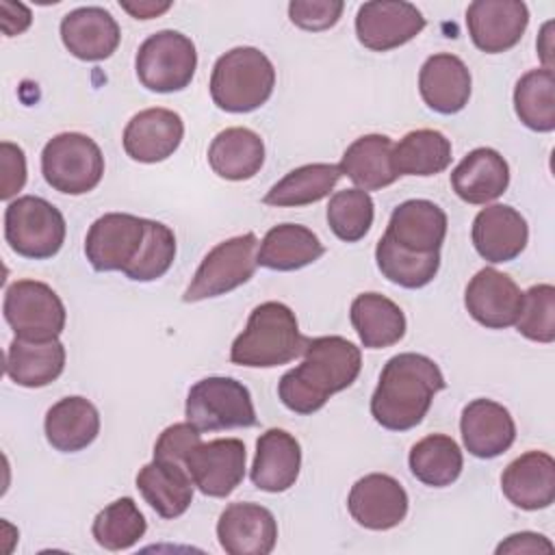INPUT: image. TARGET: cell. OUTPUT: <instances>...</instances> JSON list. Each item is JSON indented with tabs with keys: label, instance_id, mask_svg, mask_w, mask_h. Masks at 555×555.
<instances>
[{
	"label": "cell",
	"instance_id": "1",
	"mask_svg": "<svg viewBox=\"0 0 555 555\" xmlns=\"http://www.w3.org/2000/svg\"><path fill=\"white\" fill-rule=\"evenodd\" d=\"M362 369L360 349L343 336L310 338L301 364L278 384L280 401L295 414L319 412L327 399L349 388Z\"/></svg>",
	"mask_w": 555,
	"mask_h": 555
},
{
	"label": "cell",
	"instance_id": "2",
	"mask_svg": "<svg viewBox=\"0 0 555 555\" xmlns=\"http://www.w3.org/2000/svg\"><path fill=\"white\" fill-rule=\"evenodd\" d=\"M444 386V375L431 358L412 351L392 356L379 373L371 414L390 431H408L425 418Z\"/></svg>",
	"mask_w": 555,
	"mask_h": 555
},
{
	"label": "cell",
	"instance_id": "3",
	"mask_svg": "<svg viewBox=\"0 0 555 555\" xmlns=\"http://www.w3.org/2000/svg\"><path fill=\"white\" fill-rule=\"evenodd\" d=\"M308 340L286 304L264 301L251 310L245 330L234 338L230 362L247 369L282 366L304 356Z\"/></svg>",
	"mask_w": 555,
	"mask_h": 555
},
{
	"label": "cell",
	"instance_id": "4",
	"mask_svg": "<svg viewBox=\"0 0 555 555\" xmlns=\"http://www.w3.org/2000/svg\"><path fill=\"white\" fill-rule=\"evenodd\" d=\"M275 67L264 52L238 46L221 54L210 74V98L225 113H251L273 93Z\"/></svg>",
	"mask_w": 555,
	"mask_h": 555
},
{
	"label": "cell",
	"instance_id": "5",
	"mask_svg": "<svg viewBox=\"0 0 555 555\" xmlns=\"http://www.w3.org/2000/svg\"><path fill=\"white\" fill-rule=\"evenodd\" d=\"M65 217L56 206L37 195H22L4 210V238L24 258L46 260L61 251L65 243Z\"/></svg>",
	"mask_w": 555,
	"mask_h": 555
},
{
	"label": "cell",
	"instance_id": "6",
	"mask_svg": "<svg viewBox=\"0 0 555 555\" xmlns=\"http://www.w3.org/2000/svg\"><path fill=\"white\" fill-rule=\"evenodd\" d=\"M41 173L54 191L85 195L100 184L104 156L91 137L82 132H61L43 145Z\"/></svg>",
	"mask_w": 555,
	"mask_h": 555
},
{
	"label": "cell",
	"instance_id": "7",
	"mask_svg": "<svg viewBox=\"0 0 555 555\" xmlns=\"http://www.w3.org/2000/svg\"><path fill=\"white\" fill-rule=\"evenodd\" d=\"M186 421L199 431L254 427L258 423L247 386L234 377H204L186 395Z\"/></svg>",
	"mask_w": 555,
	"mask_h": 555
},
{
	"label": "cell",
	"instance_id": "8",
	"mask_svg": "<svg viewBox=\"0 0 555 555\" xmlns=\"http://www.w3.org/2000/svg\"><path fill=\"white\" fill-rule=\"evenodd\" d=\"M258 238L254 232L232 236L215 245L199 262L182 301L195 304L225 295L254 278L258 267Z\"/></svg>",
	"mask_w": 555,
	"mask_h": 555
},
{
	"label": "cell",
	"instance_id": "9",
	"mask_svg": "<svg viewBox=\"0 0 555 555\" xmlns=\"http://www.w3.org/2000/svg\"><path fill=\"white\" fill-rule=\"evenodd\" d=\"M139 82L154 93H173L191 85L197 69L195 43L178 30H158L137 50Z\"/></svg>",
	"mask_w": 555,
	"mask_h": 555
},
{
	"label": "cell",
	"instance_id": "10",
	"mask_svg": "<svg viewBox=\"0 0 555 555\" xmlns=\"http://www.w3.org/2000/svg\"><path fill=\"white\" fill-rule=\"evenodd\" d=\"M2 312L15 336L28 340L59 338L67 319L61 297L39 280H17L7 286Z\"/></svg>",
	"mask_w": 555,
	"mask_h": 555
},
{
	"label": "cell",
	"instance_id": "11",
	"mask_svg": "<svg viewBox=\"0 0 555 555\" xmlns=\"http://www.w3.org/2000/svg\"><path fill=\"white\" fill-rule=\"evenodd\" d=\"M147 234V219L128 212L98 217L85 236V256L93 271L126 273L139 258Z\"/></svg>",
	"mask_w": 555,
	"mask_h": 555
},
{
	"label": "cell",
	"instance_id": "12",
	"mask_svg": "<svg viewBox=\"0 0 555 555\" xmlns=\"http://www.w3.org/2000/svg\"><path fill=\"white\" fill-rule=\"evenodd\" d=\"M245 444L238 438L199 442L184 457L195 488L212 499L230 496L245 477Z\"/></svg>",
	"mask_w": 555,
	"mask_h": 555
},
{
	"label": "cell",
	"instance_id": "13",
	"mask_svg": "<svg viewBox=\"0 0 555 555\" xmlns=\"http://www.w3.org/2000/svg\"><path fill=\"white\" fill-rule=\"evenodd\" d=\"M425 28L423 13L403 0L364 2L356 15V37L373 52H388L412 41Z\"/></svg>",
	"mask_w": 555,
	"mask_h": 555
},
{
	"label": "cell",
	"instance_id": "14",
	"mask_svg": "<svg viewBox=\"0 0 555 555\" xmlns=\"http://www.w3.org/2000/svg\"><path fill=\"white\" fill-rule=\"evenodd\" d=\"M408 492L395 477L386 473L360 477L347 496L351 518L371 531H388L401 525L408 516Z\"/></svg>",
	"mask_w": 555,
	"mask_h": 555
},
{
	"label": "cell",
	"instance_id": "15",
	"mask_svg": "<svg viewBox=\"0 0 555 555\" xmlns=\"http://www.w3.org/2000/svg\"><path fill=\"white\" fill-rule=\"evenodd\" d=\"M529 26V9L520 0H475L466 9L473 43L486 54L512 50Z\"/></svg>",
	"mask_w": 555,
	"mask_h": 555
},
{
	"label": "cell",
	"instance_id": "16",
	"mask_svg": "<svg viewBox=\"0 0 555 555\" xmlns=\"http://www.w3.org/2000/svg\"><path fill=\"white\" fill-rule=\"evenodd\" d=\"M464 306L479 325L505 330L518 319L522 291L507 273L486 267L470 278L464 291Z\"/></svg>",
	"mask_w": 555,
	"mask_h": 555
},
{
	"label": "cell",
	"instance_id": "17",
	"mask_svg": "<svg viewBox=\"0 0 555 555\" xmlns=\"http://www.w3.org/2000/svg\"><path fill=\"white\" fill-rule=\"evenodd\" d=\"M217 538L228 555H269L278 542V522L258 503H230L217 520Z\"/></svg>",
	"mask_w": 555,
	"mask_h": 555
},
{
	"label": "cell",
	"instance_id": "18",
	"mask_svg": "<svg viewBox=\"0 0 555 555\" xmlns=\"http://www.w3.org/2000/svg\"><path fill=\"white\" fill-rule=\"evenodd\" d=\"M184 121L169 108L139 111L124 128V150L137 163H160L169 158L182 143Z\"/></svg>",
	"mask_w": 555,
	"mask_h": 555
},
{
	"label": "cell",
	"instance_id": "19",
	"mask_svg": "<svg viewBox=\"0 0 555 555\" xmlns=\"http://www.w3.org/2000/svg\"><path fill=\"white\" fill-rule=\"evenodd\" d=\"M470 236L477 254L483 260L499 264L520 256L529 241V228L516 208L492 204L477 212Z\"/></svg>",
	"mask_w": 555,
	"mask_h": 555
},
{
	"label": "cell",
	"instance_id": "20",
	"mask_svg": "<svg viewBox=\"0 0 555 555\" xmlns=\"http://www.w3.org/2000/svg\"><path fill=\"white\" fill-rule=\"evenodd\" d=\"M460 431L466 451L479 460L499 457L516 440V423L509 410L492 399H473L466 403Z\"/></svg>",
	"mask_w": 555,
	"mask_h": 555
},
{
	"label": "cell",
	"instance_id": "21",
	"mask_svg": "<svg viewBox=\"0 0 555 555\" xmlns=\"http://www.w3.org/2000/svg\"><path fill=\"white\" fill-rule=\"evenodd\" d=\"M61 41L80 61H104L117 50L121 30L106 9L80 7L63 15Z\"/></svg>",
	"mask_w": 555,
	"mask_h": 555
},
{
	"label": "cell",
	"instance_id": "22",
	"mask_svg": "<svg viewBox=\"0 0 555 555\" xmlns=\"http://www.w3.org/2000/svg\"><path fill=\"white\" fill-rule=\"evenodd\" d=\"M501 490L520 509H544L555 501V460L544 451H527L501 475Z\"/></svg>",
	"mask_w": 555,
	"mask_h": 555
},
{
	"label": "cell",
	"instance_id": "23",
	"mask_svg": "<svg viewBox=\"0 0 555 555\" xmlns=\"http://www.w3.org/2000/svg\"><path fill=\"white\" fill-rule=\"evenodd\" d=\"M301 468V447L293 434L271 427L256 440L251 483L264 492H286L295 486Z\"/></svg>",
	"mask_w": 555,
	"mask_h": 555
},
{
	"label": "cell",
	"instance_id": "24",
	"mask_svg": "<svg viewBox=\"0 0 555 555\" xmlns=\"http://www.w3.org/2000/svg\"><path fill=\"white\" fill-rule=\"evenodd\" d=\"M473 78L466 63L455 54H431L418 72V91L423 102L440 113H460L470 98Z\"/></svg>",
	"mask_w": 555,
	"mask_h": 555
},
{
	"label": "cell",
	"instance_id": "25",
	"mask_svg": "<svg viewBox=\"0 0 555 555\" xmlns=\"http://www.w3.org/2000/svg\"><path fill=\"white\" fill-rule=\"evenodd\" d=\"M384 236L410 251H440L447 236V215L429 199H408L392 210Z\"/></svg>",
	"mask_w": 555,
	"mask_h": 555
},
{
	"label": "cell",
	"instance_id": "26",
	"mask_svg": "<svg viewBox=\"0 0 555 555\" xmlns=\"http://www.w3.org/2000/svg\"><path fill=\"white\" fill-rule=\"evenodd\" d=\"M509 184V165L492 147H475L451 171V186L466 204H488Z\"/></svg>",
	"mask_w": 555,
	"mask_h": 555
},
{
	"label": "cell",
	"instance_id": "27",
	"mask_svg": "<svg viewBox=\"0 0 555 555\" xmlns=\"http://www.w3.org/2000/svg\"><path fill=\"white\" fill-rule=\"evenodd\" d=\"M193 479L184 464L154 457L137 475V488L145 503L163 518L182 516L193 501Z\"/></svg>",
	"mask_w": 555,
	"mask_h": 555
},
{
	"label": "cell",
	"instance_id": "28",
	"mask_svg": "<svg viewBox=\"0 0 555 555\" xmlns=\"http://www.w3.org/2000/svg\"><path fill=\"white\" fill-rule=\"evenodd\" d=\"M65 369V347L59 338L28 340L15 336L4 353L7 375L24 388H43Z\"/></svg>",
	"mask_w": 555,
	"mask_h": 555
},
{
	"label": "cell",
	"instance_id": "29",
	"mask_svg": "<svg viewBox=\"0 0 555 555\" xmlns=\"http://www.w3.org/2000/svg\"><path fill=\"white\" fill-rule=\"evenodd\" d=\"M48 442L61 453L87 449L100 434V412L85 397H65L56 401L43 421Z\"/></svg>",
	"mask_w": 555,
	"mask_h": 555
},
{
	"label": "cell",
	"instance_id": "30",
	"mask_svg": "<svg viewBox=\"0 0 555 555\" xmlns=\"http://www.w3.org/2000/svg\"><path fill=\"white\" fill-rule=\"evenodd\" d=\"M264 163V143L249 128H225L208 145L210 169L232 182L254 178Z\"/></svg>",
	"mask_w": 555,
	"mask_h": 555
},
{
	"label": "cell",
	"instance_id": "31",
	"mask_svg": "<svg viewBox=\"0 0 555 555\" xmlns=\"http://www.w3.org/2000/svg\"><path fill=\"white\" fill-rule=\"evenodd\" d=\"M392 147L386 134L358 137L345 150L338 169L366 193L390 186L399 178L392 165Z\"/></svg>",
	"mask_w": 555,
	"mask_h": 555
},
{
	"label": "cell",
	"instance_id": "32",
	"mask_svg": "<svg viewBox=\"0 0 555 555\" xmlns=\"http://www.w3.org/2000/svg\"><path fill=\"white\" fill-rule=\"evenodd\" d=\"M351 325L366 349H384L397 345L405 336V314L388 297L379 293H362L349 308Z\"/></svg>",
	"mask_w": 555,
	"mask_h": 555
},
{
	"label": "cell",
	"instance_id": "33",
	"mask_svg": "<svg viewBox=\"0 0 555 555\" xmlns=\"http://www.w3.org/2000/svg\"><path fill=\"white\" fill-rule=\"evenodd\" d=\"M325 254L319 236L299 223L273 225L258 245V264L271 271H297Z\"/></svg>",
	"mask_w": 555,
	"mask_h": 555
},
{
	"label": "cell",
	"instance_id": "34",
	"mask_svg": "<svg viewBox=\"0 0 555 555\" xmlns=\"http://www.w3.org/2000/svg\"><path fill=\"white\" fill-rule=\"evenodd\" d=\"M340 176L343 173H340L338 165H332V163L301 165V167L288 171L282 180H278L267 191L262 202L267 206H278V208L308 206V204H314V202L327 197L330 191L340 180Z\"/></svg>",
	"mask_w": 555,
	"mask_h": 555
},
{
	"label": "cell",
	"instance_id": "35",
	"mask_svg": "<svg viewBox=\"0 0 555 555\" xmlns=\"http://www.w3.org/2000/svg\"><path fill=\"white\" fill-rule=\"evenodd\" d=\"M451 141L431 128L408 132L392 147V165L399 176H436L451 163Z\"/></svg>",
	"mask_w": 555,
	"mask_h": 555
},
{
	"label": "cell",
	"instance_id": "36",
	"mask_svg": "<svg viewBox=\"0 0 555 555\" xmlns=\"http://www.w3.org/2000/svg\"><path fill=\"white\" fill-rule=\"evenodd\" d=\"M408 464L412 475L421 483L431 488H444L460 477L464 468V457L460 444L451 436L429 434L410 449Z\"/></svg>",
	"mask_w": 555,
	"mask_h": 555
},
{
	"label": "cell",
	"instance_id": "37",
	"mask_svg": "<svg viewBox=\"0 0 555 555\" xmlns=\"http://www.w3.org/2000/svg\"><path fill=\"white\" fill-rule=\"evenodd\" d=\"M514 111L535 132L555 130V74L553 69H529L514 87Z\"/></svg>",
	"mask_w": 555,
	"mask_h": 555
},
{
	"label": "cell",
	"instance_id": "38",
	"mask_svg": "<svg viewBox=\"0 0 555 555\" xmlns=\"http://www.w3.org/2000/svg\"><path fill=\"white\" fill-rule=\"evenodd\" d=\"M375 260L382 275L403 288L427 286L440 269V251L418 254L399 247L388 236H382L375 247Z\"/></svg>",
	"mask_w": 555,
	"mask_h": 555
},
{
	"label": "cell",
	"instance_id": "39",
	"mask_svg": "<svg viewBox=\"0 0 555 555\" xmlns=\"http://www.w3.org/2000/svg\"><path fill=\"white\" fill-rule=\"evenodd\" d=\"M147 522L130 496H121L98 512L91 525L95 542L106 551H126L145 535Z\"/></svg>",
	"mask_w": 555,
	"mask_h": 555
},
{
	"label": "cell",
	"instance_id": "40",
	"mask_svg": "<svg viewBox=\"0 0 555 555\" xmlns=\"http://www.w3.org/2000/svg\"><path fill=\"white\" fill-rule=\"evenodd\" d=\"M375 204L362 189H343L330 197L327 223L330 230L345 243H356L366 236L373 225Z\"/></svg>",
	"mask_w": 555,
	"mask_h": 555
},
{
	"label": "cell",
	"instance_id": "41",
	"mask_svg": "<svg viewBox=\"0 0 555 555\" xmlns=\"http://www.w3.org/2000/svg\"><path fill=\"white\" fill-rule=\"evenodd\" d=\"M176 258V236L169 225L147 219V234L143 249L134 264L124 273L134 282H154L163 278Z\"/></svg>",
	"mask_w": 555,
	"mask_h": 555
},
{
	"label": "cell",
	"instance_id": "42",
	"mask_svg": "<svg viewBox=\"0 0 555 555\" xmlns=\"http://www.w3.org/2000/svg\"><path fill=\"white\" fill-rule=\"evenodd\" d=\"M516 330L533 343L555 340V288L553 284H533L522 293V306L516 319Z\"/></svg>",
	"mask_w": 555,
	"mask_h": 555
},
{
	"label": "cell",
	"instance_id": "43",
	"mask_svg": "<svg viewBox=\"0 0 555 555\" xmlns=\"http://www.w3.org/2000/svg\"><path fill=\"white\" fill-rule=\"evenodd\" d=\"M345 4L340 0H293L288 4V17L301 30H327L340 15Z\"/></svg>",
	"mask_w": 555,
	"mask_h": 555
},
{
	"label": "cell",
	"instance_id": "44",
	"mask_svg": "<svg viewBox=\"0 0 555 555\" xmlns=\"http://www.w3.org/2000/svg\"><path fill=\"white\" fill-rule=\"evenodd\" d=\"M199 442H202V431L197 427H193L189 421L173 423L167 429H163V434L158 436L154 444V457L184 464V457Z\"/></svg>",
	"mask_w": 555,
	"mask_h": 555
},
{
	"label": "cell",
	"instance_id": "45",
	"mask_svg": "<svg viewBox=\"0 0 555 555\" xmlns=\"http://www.w3.org/2000/svg\"><path fill=\"white\" fill-rule=\"evenodd\" d=\"M0 197L11 199L26 184V156L24 150L11 141L0 143Z\"/></svg>",
	"mask_w": 555,
	"mask_h": 555
},
{
	"label": "cell",
	"instance_id": "46",
	"mask_svg": "<svg viewBox=\"0 0 555 555\" xmlns=\"http://www.w3.org/2000/svg\"><path fill=\"white\" fill-rule=\"evenodd\" d=\"M503 553H553V544L542 533L520 531V533L507 535L496 546V555H503Z\"/></svg>",
	"mask_w": 555,
	"mask_h": 555
},
{
	"label": "cell",
	"instance_id": "47",
	"mask_svg": "<svg viewBox=\"0 0 555 555\" xmlns=\"http://www.w3.org/2000/svg\"><path fill=\"white\" fill-rule=\"evenodd\" d=\"M0 11H2V30L7 37H15V35H22L30 22H33V15H30V9L22 2H9V0H2L0 2Z\"/></svg>",
	"mask_w": 555,
	"mask_h": 555
},
{
	"label": "cell",
	"instance_id": "48",
	"mask_svg": "<svg viewBox=\"0 0 555 555\" xmlns=\"http://www.w3.org/2000/svg\"><path fill=\"white\" fill-rule=\"evenodd\" d=\"M124 11H128L137 20H152L160 13L171 9V2H152V0H139V2H119Z\"/></svg>",
	"mask_w": 555,
	"mask_h": 555
},
{
	"label": "cell",
	"instance_id": "49",
	"mask_svg": "<svg viewBox=\"0 0 555 555\" xmlns=\"http://www.w3.org/2000/svg\"><path fill=\"white\" fill-rule=\"evenodd\" d=\"M551 28H553V22H546L542 26L540 41H538V52H540V56L544 61V69H553V61H551V52H553V48H551Z\"/></svg>",
	"mask_w": 555,
	"mask_h": 555
}]
</instances>
